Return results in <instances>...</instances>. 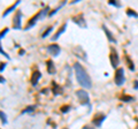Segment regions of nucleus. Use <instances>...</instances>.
I'll return each mask as SVG.
<instances>
[{
  "instance_id": "nucleus-19",
  "label": "nucleus",
  "mask_w": 138,
  "mask_h": 129,
  "mask_svg": "<svg viewBox=\"0 0 138 129\" xmlns=\"http://www.w3.org/2000/svg\"><path fill=\"white\" fill-rule=\"evenodd\" d=\"M35 111V106H28L25 107L24 109H22V112H21V114H25V113H31V112Z\"/></svg>"
},
{
  "instance_id": "nucleus-13",
  "label": "nucleus",
  "mask_w": 138,
  "mask_h": 129,
  "mask_svg": "<svg viewBox=\"0 0 138 129\" xmlns=\"http://www.w3.org/2000/svg\"><path fill=\"white\" fill-rule=\"evenodd\" d=\"M46 64H47V72H48V74H51V75L55 74L56 69H55L54 63H53L52 60H51V59H50V60H47V61H46Z\"/></svg>"
},
{
  "instance_id": "nucleus-21",
  "label": "nucleus",
  "mask_w": 138,
  "mask_h": 129,
  "mask_svg": "<svg viewBox=\"0 0 138 129\" xmlns=\"http://www.w3.org/2000/svg\"><path fill=\"white\" fill-rule=\"evenodd\" d=\"M127 15H128V16H133V18H138V13H136L135 10L130 9V8L127 9Z\"/></svg>"
},
{
  "instance_id": "nucleus-3",
  "label": "nucleus",
  "mask_w": 138,
  "mask_h": 129,
  "mask_svg": "<svg viewBox=\"0 0 138 129\" xmlns=\"http://www.w3.org/2000/svg\"><path fill=\"white\" fill-rule=\"evenodd\" d=\"M114 81H115V84L117 85H122L126 81V77H124V69L122 67L117 68L115 70V76H114Z\"/></svg>"
},
{
  "instance_id": "nucleus-1",
  "label": "nucleus",
  "mask_w": 138,
  "mask_h": 129,
  "mask_svg": "<svg viewBox=\"0 0 138 129\" xmlns=\"http://www.w3.org/2000/svg\"><path fill=\"white\" fill-rule=\"evenodd\" d=\"M74 70H75L76 79H77V82L81 84V87L85 88V89H91V88H92L91 78L82 64L76 62V63L74 64Z\"/></svg>"
},
{
  "instance_id": "nucleus-17",
  "label": "nucleus",
  "mask_w": 138,
  "mask_h": 129,
  "mask_svg": "<svg viewBox=\"0 0 138 129\" xmlns=\"http://www.w3.org/2000/svg\"><path fill=\"white\" fill-rule=\"evenodd\" d=\"M48 10H50V7H48V6H46L44 9L40 10V12H39V13H40V20H44L46 15L50 14V13H48Z\"/></svg>"
},
{
  "instance_id": "nucleus-27",
  "label": "nucleus",
  "mask_w": 138,
  "mask_h": 129,
  "mask_svg": "<svg viewBox=\"0 0 138 129\" xmlns=\"http://www.w3.org/2000/svg\"><path fill=\"white\" fill-rule=\"evenodd\" d=\"M0 51H1V54H3V55H5V57H6V58H7V59H8V60H9V59H10V57H9V55H8V54H7V53H6V52H5V51H4V49H3V47H1V49H0Z\"/></svg>"
},
{
  "instance_id": "nucleus-16",
  "label": "nucleus",
  "mask_w": 138,
  "mask_h": 129,
  "mask_svg": "<svg viewBox=\"0 0 138 129\" xmlns=\"http://www.w3.org/2000/svg\"><path fill=\"white\" fill-rule=\"evenodd\" d=\"M52 87H53V93H54V94H60L61 92H62L61 88L59 87V85L56 84L55 82H52Z\"/></svg>"
},
{
  "instance_id": "nucleus-25",
  "label": "nucleus",
  "mask_w": 138,
  "mask_h": 129,
  "mask_svg": "<svg viewBox=\"0 0 138 129\" xmlns=\"http://www.w3.org/2000/svg\"><path fill=\"white\" fill-rule=\"evenodd\" d=\"M108 4H109V5L115 6V7H117V8H120V7H121V4H120V3H117V1H114V0H109V1H108Z\"/></svg>"
},
{
  "instance_id": "nucleus-10",
  "label": "nucleus",
  "mask_w": 138,
  "mask_h": 129,
  "mask_svg": "<svg viewBox=\"0 0 138 129\" xmlns=\"http://www.w3.org/2000/svg\"><path fill=\"white\" fill-rule=\"evenodd\" d=\"M73 21L75 23H77L78 27L81 28H86V23H85V20H84V18H83V14H80L77 15V16H75V18H73Z\"/></svg>"
},
{
  "instance_id": "nucleus-2",
  "label": "nucleus",
  "mask_w": 138,
  "mask_h": 129,
  "mask_svg": "<svg viewBox=\"0 0 138 129\" xmlns=\"http://www.w3.org/2000/svg\"><path fill=\"white\" fill-rule=\"evenodd\" d=\"M76 96H77L78 100L82 105H89L90 104V98H89V93L84 89H80L76 91Z\"/></svg>"
},
{
  "instance_id": "nucleus-4",
  "label": "nucleus",
  "mask_w": 138,
  "mask_h": 129,
  "mask_svg": "<svg viewBox=\"0 0 138 129\" xmlns=\"http://www.w3.org/2000/svg\"><path fill=\"white\" fill-rule=\"evenodd\" d=\"M109 60H110V64H112V67L115 69V68L119 66V63H120V59H119V54H117V52H116V50L114 49V47H110Z\"/></svg>"
},
{
  "instance_id": "nucleus-12",
  "label": "nucleus",
  "mask_w": 138,
  "mask_h": 129,
  "mask_svg": "<svg viewBox=\"0 0 138 129\" xmlns=\"http://www.w3.org/2000/svg\"><path fill=\"white\" fill-rule=\"evenodd\" d=\"M66 28H67V23H63V24H62V27H61V28H60V29H59V30H58V31H56V34H55V35H54V36H53V37H52V38H51V39H52V40H56V39H58V38H59V37H60V36H61V35H62L63 32H65Z\"/></svg>"
},
{
  "instance_id": "nucleus-9",
  "label": "nucleus",
  "mask_w": 138,
  "mask_h": 129,
  "mask_svg": "<svg viewBox=\"0 0 138 129\" xmlns=\"http://www.w3.org/2000/svg\"><path fill=\"white\" fill-rule=\"evenodd\" d=\"M40 77H42V73H40L39 70H33L32 75H31V84H32L33 87H36V85L38 84V81H39Z\"/></svg>"
},
{
  "instance_id": "nucleus-22",
  "label": "nucleus",
  "mask_w": 138,
  "mask_h": 129,
  "mask_svg": "<svg viewBox=\"0 0 138 129\" xmlns=\"http://www.w3.org/2000/svg\"><path fill=\"white\" fill-rule=\"evenodd\" d=\"M52 31H53V27H48V28H47V30H46V31L44 32L43 35H42V38H45V37H47V36L50 35V34H51V32H52Z\"/></svg>"
},
{
  "instance_id": "nucleus-7",
  "label": "nucleus",
  "mask_w": 138,
  "mask_h": 129,
  "mask_svg": "<svg viewBox=\"0 0 138 129\" xmlns=\"http://www.w3.org/2000/svg\"><path fill=\"white\" fill-rule=\"evenodd\" d=\"M47 51H48V53H50L51 55H53V57H58V55L60 54L61 49H60L59 45L52 44V45H50V46L47 47Z\"/></svg>"
},
{
  "instance_id": "nucleus-29",
  "label": "nucleus",
  "mask_w": 138,
  "mask_h": 129,
  "mask_svg": "<svg viewBox=\"0 0 138 129\" xmlns=\"http://www.w3.org/2000/svg\"><path fill=\"white\" fill-rule=\"evenodd\" d=\"M133 88H135L136 90L138 89V81H137V79H136V81H133Z\"/></svg>"
},
{
  "instance_id": "nucleus-26",
  "label": "nucleus",
  "mask_w": 138,
  "mask_h": 129,
  "mask_svg": "<svg viewBox=\"0 0 138 129\" xmlns=\"http://www.w3.org/2000/svg\"><path fill=\"white\" fill-rule=\"evenodd\" d=\"M7 32H8V28H5V29H4L3 31H1V35H0V39H3V38L5 37V35L7 34Z\"/></svg>"
},
{
  "instance_id": "nucleus-6",
  "label": "nucleus",
  "mask_w": 138,
  "mask_h": 129,
  "mask_svg": "<svg viewBox=\"0 0 138 129\" xmlns=\"http://www.w3.org/2000/svg\"><path fill=\"white\" fill-rule=\"evenodd\" d=\"M105 120H106V115L101 114V113H98V114L94 115V118H93V120H92V123L97 127H100Z\"/></svg>"
},
{
  "instance_id": "nucleus-15",
  "label": "nucleus",
  "mask_w": 138,
  "mask_h": 129,
  "mask_svg": "<svg viewBox=\"0 0 138 129\" xmlns=\"http://www.w3.org/2000/svg\"><path fill=\"white\" fill-rule=\"evenodd\" d=\"M124 60H126V63L129 67V69H130L131 72H133V70H135V64H133V62L131 61V59L128 57V55H126V57H124Z\"/></svg>"
},
{
  "instance_id": "nucleus-28",
  "label": "nucleus",
  "mask_w": 138,
  "mask_h": 129,
  "mask_svg": "<svg viewBox=\"0 0 138 129\" xmlns=\"http://www.w3.org/2000/svg\"><path fill=\"white\" fill-rule=\"evenodd\" d=\"M6 66H7V64H6V63H4V62H3V63H1V68H0V72L3 73V72H4V69H5V68H6Z\"/></svg>"
},
{
  "instance_id": "nucleus-8",
  "label": "nucleus",
  "mask_w": 138,
  "mask_h": 129,
  "mask_svg": "<svg viewBox=\"0 0 138 129\" xmlns=\"http://www.w3.org/2000/svg\"><path fill=\"white\" fill-rule=\"evenodd\" d=\"M38 20H40V13L38 12L37 14L33 16V18H31L30 20H29V22H28V24L25 25V28H24V30H29L31 27H33V25L36 24V22H37Z\"/></svg>"
},
{
  "instance_id": "nucleus-20",
  "label": "nucleus",
  "mask_w": 138,
  "mask_h": 129,
  "mask_svg": "<svg viewBox=\"0 0 138 129\" xmlns=\"http://www.w3.org/2000/svg\"><path fill=\"white\" fill-rule=\"evenodd\" d=\"M63 5H66V1H62V3H61V5H60V6H58V7L55 8V9H54V10H52V12H50V14H48V16H50V18H51V16H53V15H54V14H55V13L58 12V10H59V9H60V8H61V7H62V6H63Z\"/></svg>"
},
{
  "instance_id": "nucleus-23",
  "label": "nucleus",
  "mask_w": 138,
  "mask_h": 129,
  "mask_svg": "<svg viewBox=\"0 0 138 129\" xmlns=\"http://www.w3.org/2000/svg\"><path fill=\"white\" fill-rule=\"evenodd\" d=\"M60 111L62 112V113H67V112L70 111V106H69V105H63V106H61Z\"/></svg>"
},
{
  "instance_id": "nucleus-18",
  "label": "nucleus",
  "mask_w": 138,
  "mask_h": 129,
  "mask_svg": "<svg viewBox=\"0 0 138 129\" xmlns=\"http://www.w3.org/2000/svg\"><path fill=\"white\" fill-rule=\"evenodd\" d=\"M120 100H122V102H124V103H129V102H132L133 100V97L127 96V94H122V96H120Z\"/></svg>"
},
{
  "instance_id": "nucleus-14",
  "label": "nucleus",
  "mask_w": 138,
  "mask_h": 129,
  "mask_svg": "<svg viewBox=\"0 0 138 129\" xmlns=\"http://www.w3.org/2000/svg\"><path fill=\"white\" fill-rule=\"evenodd\" d=\"M20 3H21V1H20V0H18V1H16V3L14 4V5H12V6H10V7H8L7 9H6L5 12H4V14H3V18H5V16H7V15L9 14L10 12H13V10H14V9H15V8H16V6H17V5H20Z\"/></svg>"
},
{
  "instance_id": "nucleus-11",
  "label": "nucleus",
  "mask_w": 138,
  "mask_h": 129,
  "mask_svg": "<svg viewBox=\"0 0 138 129\" xmlns=\"http://www.w3.org/2000/svg\"><path fill=\"white\" fill-rule=\"evenodd\" d=\"M103 29H104V31H105V34H106V36H107V38H108V40H109L110 43H116V39H115V37L113 36V34L109 31V29H108L107 27H106L105 24L103 25Z\"/></svg>"
},
{
  "instance_id": "nucleus-5",
  "label": "nucleus",
  "mask_w": 138,
  "mask_h": 129,
  "mask_svg": "<svg viewBox=\"0 0 138 129\" xmlns=\"http://www.w3.org/2000/svg\"><path fill=\"white\" fill-rule=\"evenodd\" d=\"M22 12L21 10H17L15 14V16H14V19H13V28L14 29H17L20 30L21 28H22Z\"/></svg>"
},
{
  "instance_id": "nucleus-24",
  "label": "nucleus",
  "mask_w": 138,
  "mask_h": 129,
  "mask_svg": "<svg viewBox=\"0 0 138 129\" xmlns=\"http://www.w3.org/2000/svg\"><path fill=\"white\" fill-rule=\"evenodd\" d=\"M0 115H1V122H3L4 124H6L7 123V117L5 115V112H0Z\"/></svg>"
}]
</instances>
